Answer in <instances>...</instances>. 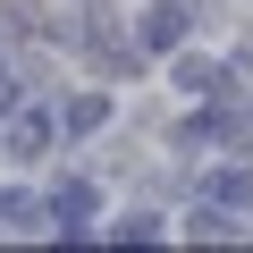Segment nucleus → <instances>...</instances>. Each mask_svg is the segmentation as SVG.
<instances>
[{
  "instance_id": "f257e3e1",
  "label": "nucleus",
  "mask_w": 253,
  "mask_h": 253,
  "mask_svg": "<svg viewBox=\"0 0 253 253\" xmlns=\"http://www.w3.org/2000/svg\"><path fill=\"white\" fill-rule=\"evenodd\" d=\"M42 144H51V118H42V110L9 126V152H17V161H42Z\"/></svg>"
},
{
  "instance_id": "f03ea898",
  "label": "nucleus",
  "mask_w": 253,
  "mask_h": 253,
  "mask_svg": "<svg viewBox=\"0 0 253 253\" xmlns=\"http://www.w3.org/2000/svg\"><path fill=\"white\" fill-rule=\"evenodd\" d=\"M59 219H68V236H84V219H93V186L76 177V186H59V203H51Z\"/></svg>"
},
{
  "instance_id": "7ed1b4c3",
  "label": "nucleus",
  "mask_w": 253,
  "mask_h": 253,
  "mask_svg": "<svg viewBox=\"0 0 253 253\" xmlns=\"http://www.w3.org/2000/svg\"><path fill=\"white\" fill-rule=\"evenodd\" d=\"M177 34H186V9H169V0H161V9L144 17V42H152V51H169Z\"/></svg>"
},
{
  "instance_id": "20e7f679",
  "label": "nucleus",
  "mask_w": 253,
  "mask_h": 253,
  "mask_svg": "<svg viewBox=\"0 0 253 253\" xmlns=\"http://www.w3.org/2000/svg\"><path fill=\"white\" fill-rule=\"evenodd\" d=\"M211 203H253V169H211Z\"/></svg>"
},
{
  "instance_id": "39448f33",
  "label": "nucleus",
  "mask_w": 253,
  "mask_h": 253,
  "mask_svg": "<svg viewBox=\"0 0 253 253\" xmlns=\"http://www.w3.org/2000/svg\"><path fill=\"white\" fill-rule=\"evenodd\" d=\"M101 118H110V101H93V93H84V101H68V126H76V135H84V126H101Z\"/></svg>"
},
{
  "instance_id": "423d86ee",
  "label": "nucleus",
  "mask_w": 253,
  "mask_h": 253,
  "mask_svg": "<svg viewBox=\"0 0 253 253\" xmlns=\"http://www.w3.org/2000/svg\"><path fill=\"white\" fill-rule=\"evenodd\" d=\"M118 236H126V245H161V219H152V211H135V219H126Z\"/></svg>"
}]
</instances>
